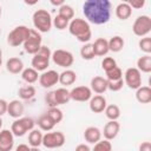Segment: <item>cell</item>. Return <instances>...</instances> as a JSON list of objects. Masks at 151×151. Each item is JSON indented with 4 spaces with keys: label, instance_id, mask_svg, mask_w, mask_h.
<instances>
[{
    "label": "cell",
    "instance_id": "obj_17",
    "mask_svg": "<svg viewBox=\"0 0 151 151\" xmlns=\"http://www.w3.org/2000/svg\"><path fill=\"white\" fill-rule=\"evenodd\" d=\"M90 88L92 92L97 93V94H103L106 90H107V80L104 77L100 76H96L91 79L90 83Z\"/></svg>",
    "mask_w": 151,
    "mask_h": 151
},
{
    "label": "cell",
    "instance_id": "obj_7",
    "mask_svg": "<svg viewBox=\"0 0 151 151\" xmlns=\"http://www.w3.org/2000/svg\"><path fill=\"white\" fill-rule=\"evenodd\" d=\"M132 32L134 35L144 38L151 32V18L149 15H139L132 25Z\"/></svg>",
    "mask_w": 151,
    "mask_h": 151
},
{
    "label": "cell",
    "instance_id": "obj_25",
    "mask_svg": "<svg viewBox=\"0 0 151 151\" xmlns=\"http://www.w3.org/2000/svg\"><path fill=\"white\" fill-rule=\"evenodd\" d=\"M54 92V99H55V103L57 105H64V104H67L70 100H71V97H70V91L66 88V87H59L57 88Z\"/></svg>",
    "mask_w": 151,
    "mask_h": 151
},
{
    "label": "cell",
    "instance_id": "obj_37",
    "mask_svg": "<svg viewBox=\"0 0 151 151\" xmlns=\"http://www.w3.org/2000/svg\"><path fill=\"white\" fill-rule=\"evenodd\" d=\"M106 74V80L109 81H113V80H119V79H123V71L120 70V67L116 66L114 68L105 72Z\"/></svg>",
    "mask_w": 151,
    "mask_h": 151
},
{
    "label": "cell",
    "instance_id": "obj_20",
    "mask_svg": "<svg viewBox=\"0 0 151 151\" xmlns=\"http://www.w3.org/2000/svg\"><path fill=\"white\" fill-rule=\"evenodd\" d=\"M93 47V52L96 57H104L110 51H109V44L107 40L105 38H98L94 40V42L92 44Z\"/></svg>",
    "mask_w": 151,
    "mask_h": 151
},
{
    "label": "cell",
    "instance_id": "obj_52",
    "mask_svg": "<svg viewBox=\"0 0 151 151\" xmlns=\"http://www.w3.org/2000/svg\"><path fill=\"white\" fill-rule=\"evenodd\" d=\"M1 13H2V9H1V6H0V18H1Z\"/></svg>",
    "mask_w": 151,
    "mask_h": 151
},
{
    "label": "cell",
    "instance_id": "obj_35",
    "mask_svg": "<svg viewBox=\"0 0 151 151\" xmlns=\"http://www.w3.org/2000/svg\"><path fill=\"white\" fill-rule=\"evenodd\" d=\"M58 14H59V15H61L63 18L67 19L68 21H71V20L74 18V9H73V7H72V6L64 4L63 6H60V7H59V12H58Z\"/></svg>",
    "mask_w": 151,
    "mask_h": 151
},
{
    "label": "cell",
    "instance_id": "obj_44",
    "mask_svg": "<svg viewBox=\"0 0 151 151\" xmlns=\"http://www.w3.org/2000/svg\"><path fill=\"white\" fill-rule=\"evenodd\" d=\"M7 105H8V103L5 99L0 98V117L4 116L5 113H7Z\"/></svg>",
    "mask_w": 151,
    "mask_h": 151
},
{
    "label": "cell",
    "instance_id": "obj_11",
    "mask_svg": "<svg viewBox=\"0 0 151 151\" xmlns=\"http://www.w3.org/2000/svg\"><path fill=\"white\" fill-rule=\"evenodd\" d=\"M123 80L131 90H137L142 86V73L136 67H129L124 73Z\"/></svg>",
    "mask_w": 151,
    "mask_h": 151
},
{
    "label": "cell",
    "instance_id": "obj_9",
    "mask_svg": "<svg viewBox=\"0 0 151 151\" xmlns=\"http://www.w3.org/2000/svg\"><path fill=\"white\" fill-rule=\"evenodd\" d=\"M42 38H41V34L35 31V29H31L29 31V35L28 38L26 39V41L24 42V50L26 53L28 54H35L40 47L42 46Z\"/></svg>",
    "mask_w": 151,
    "mask_h": 151
},
{
    "label": "cell",
    "instance_id": "obj_2",
    "mask_svg": "<svg viewBox=\"0 0 151 151\" xmlns=\"http://www.w3.org/2000/svg\"><path fill=\"white\" fill-rule=\"evenodd\" d=\"M68 32L80 42H88L92 38V31L90 24L81 18H73L68 24Z\"/></svg>",
    "mask_w": 151,
    "mask_h": 151
},
{
    "label": "cell",
    "instance_id": "obj_15",
    "mask_svg": "<svg viewBox=\"0 0 151 151\" xmlns=\"http://www.w3.org/2000/svg\"><path fill=\"white\" fill-rule=\"evenodd\" d=\"M119 130H120V125L117 120H109L104 126L101 136H104V139L112 140L118 136Z\"/></svg>",
    "mask_w": 151,
    "mask_h": 151
},
{
    "label": "cell",
    "instance_id": "obj_30",
    "mask_svg": "<svg viewBox=\"0 0 151 151\" xmlns=\"http://www.w3.org/2000/svg\"><path fill=\"white\" fill-rule=\"evenodd\" d=\"M37 124L40 129V131H46V132H50L53 130V127L55 126V124L53 123V120L47 116V114H44L41 116L38 120H37Z\"/></svg>",
    "mask_w": 151,
    "mask_h": 151
},
{
    "label": "cell",
    "instance_id": "obj_13",
    "mask_svg": "<svg viewBox=\"0 0 151 151\" xmlns=\"http://www.w3.org/2000/svg\"><path fill=\"white\" fill-rule=\"evenodd\" d=\"M38 80H39V84L44 88H50L57 83H59V73L54 70H47V71H44L39 76Z\"/></svg>",
    "mask_w": 151,
    "mask_h": 151
},
{
    "label": "cell",
    "instance_id": "obj_6",
    "mask_svg": "<svg viewBox=\"0 0 151 151\" xmlns=\"http://www.w3.org/2000/svg\"><path fill=\"white\" fill-rule=\"evenodd\" d=\"M29 31H31V28H28L25 25H19V26L14 27L7 35V44L13 47L24 45V42L26 41V39L29 35Z\"/></svg>",
    "mask_w": 151,
    "mask_h": 151
},
{
    "label": "cell",
    "instance_id": "obj_32",
    "mask_svg": "<svg viewBox=\"0 0 151 151\" xmlns=\"http://www.w3.org/2000/svg\"><path fill=\"white\" fill-rule=\"evenodd\" d=\"M104 112H105V116L107 117V119H110V120H118V118L120 117V109L116 104L106 105Z\"/></svg>",
    "mask_w": 151,
    "mask_h": 151
},
{
    "label": "cell",
    "instance_id": "obj_10",
    "mask_svg": "<svg viewBox=\"0 0 151 151\" xmlns=\"http://www.w3.org/2000/svg\"><path fill=\"white\" fill-rule=\"evenodd\" d=\"M51 59H52V61H53L57 66L64 67V68H66V70H67L70 66H72L73 63H74V57H73V54H72L70 51H66V50H55L54 52H52Z\"/></svg>",
    "mask_w": 151,
    "mask_h": 151
},
{
    "label": "cell",
    "instance_id": "obj_24",
    "mask_svg": "<svg viewBox=\"0 0 151 151\" xmlns=\"http://www.w3.org/2000/svg\"><path fill=\"white\" fill-rule=\"evenodd\" d=\"M77 80V73L70 68L63 71L61 73H59V83L64 86H68L74 84Z\"/></svg>",
    "mask_w": 151,
    "mask_h": 151
},
{
    "label": "cell",
    "instance_id": "obj_39",
    "mask_svg": "<svg viewBox=\"0 0 151 151\" xmlns=\"http://www.w3.org/2000/svg\"><path fill=\"white\" fill-rule=\"evenodd\" d=\"M138 46L142 52H144L145 54H150L151 53V38L150 37L140 38V40L138 41Z\"/></svg>",
    "mask_w": 151,
    "mask_h": 151
},
{
    "label": "cell",
    "instance_id": "obj_53",
    "mask_svg": "<svg viewBox=\"0 0 151 151\" xmlns=\"http://www.w3.org/2000/svg\"><path fill=\"white\" fill-rule=\"evenodd\" d=\"M0 32H1V29H0Z\"/></svg>",
    "mask_w": 151,
    "mask_h": 151
},
{
    "label": "cell",
    "instance_id": "obj_12",
    "mask_svg": "<svg viewBox=\"0 0 151 151\" xmlns=\"http://www.w3.org/2000/svg\"><path fill=\"white\" fill-rule=\"evenodd\" d=\"M70 97L74 101H88L92 98V91L88 86H76L70 91Z\"/></svg>",
    "mask_w": 151,
    "mask_h": 151
},
{
    "label": "cell",
    "instance_id": "obj_40",
    "mask_svg": "<svg viewBox=\"0 0 151 151\" xmlns=\"http://www.w3.org/2000/svg\"><path fill=\"white\" fill-rule=\"evenodd\" d=\"M116 66H117V61H116V59L112 58V57H105V58L101 60V68H103L105 72H107V71L114 68Z\"/></svg>",
    "mask_w": 151,
    "mask_h": 151
},
{
    "label": "cell",
    "instance_id": "obj_16",
    "mask_svg": "<svg viewBox=\"0 0 151 151\" xmlns=\"http://www.w3.org/2000/svg\"><path fill=\"white\" fill-rule=\"evenodd\" d=\"M90 104V110L93 112V113H101L104 112L105 107H106V99L104 96L101 94H96V96H92V98L88 100Z\"/></svg>",
    "mask_w": 151,
    "mask_h": 151
},
{
    "label": "cell",
    "instance_id": "obj_43",
    "mask_svg": "<svg viewBox=\"0 0 151 151\" xmlns=\"http://www.w3.org/2000/svg\"><path fill=\"white\" fill-rule=\"evenodd\" d=\"M130 5L131 8H134V9H140L145 6V0H131L127 2Z\"/></svg>",
    "mask_w": 151,
    "mask_h": 151
},
{
    "label": "cell",
    "instance_id": "obj_18",
    "mask_svg": "<svg viewBox=\"0 0 151 151\" xmlns=\"http://www.w3.org/2000/svg\"><path fill=\"white\" fill-rule=\"evenodd\" d=\"M24 104L19 100V99H14V100H11L7 105V113L9 114V117L14 118V119H18L20 117H22L24 114Z\"/></svg>",
    "mask_w": 151,
    "mask_h": 151
},
{
    "label": "cell",
    "instance_id": "obj_23",
    "mask_svg": "<svg viewBox=\"0 0 151 151\" xmlns=\"http://www.w3.org/2000/svg\"><path fill=\"white\" fill-rule=\"evenodd\" d=\"M136 99L140 104H149L151 101V87L140 86L136 90Z\"/></svg>",
    "mask_w": 151,
    "mask_h": 151
},
{
    "label": "cell",
    "instance_id": "obj_1",
    "mask_svg": "<svg viewBox=\"0 0 151 151\" xmlns=\"http://www.w3.org/2000/svg\"><path fill=\"white\" fill-rule=\"evenodd\" d=\"M112 5L109 0H86L83 4V13L87 22L104 25L111 18Z\"/></svg>",
    "mask_w": 151,
    "mask_h": 151
},
{
    "label": "cell",
    "instance_id": "obj_51",
    "mask_svg": "<svg viewBox=\"0 0 151 151\" xmlns=\"http://www.w3.org/2000/svg\"><path fill=\"white\" fill-rule=\"evenodd\" d=\"M1 127H2V119H1V117H0V131L2 130Z\"/></svg>",
    "mask_w": 151,
    "mask_h": 151
},
{
    "label": "cell",
    "instance_id": "obj_36",
    "mask_svg": "<svg viewBox=\"0 0 151 151\" xmlns=\"http://www.w3.org/2000/svg\"><path fill=\"white\" fill-rule=\"evenodd\" d=\"M68 24H70V21L67 20V19H65V18H63L61 15H55L54 17V19L52 20V25L57 28V29H59V31H63V29H66L67 27H68Z\"/></svg>",
    "mask_w": 151,
    "mask_h": 151
},
{
    "label": "cell",
    "instance_id": "obj_29",
    "mask_svg": "<svg viewBox=\"0 0 151 151\" xmlns=\"http://www.w3.org/2000/svg\"><path fill=\"white\" fill-rule=\"evenodd\" d=\"M42 133L38 129H33L28 134V144L31 147H39L42 144Z\"/></svg>",
    "mask_w": 151,
    "mask_h": 151
},
{
    "label": "cell",
    "instance_id": "obj_14",
    "mask_svg": "<svg viewBox=\"0 0 151 151\" xmlns=\"http://www.w3.org/2000/svg\"><path fill=\"white\" fill-rule=\"evenodd\" d=\"M14 146V136L11 130L0 131V151H12Z\"/></svg>",
    "mask_w": 151,
    "mask_h": 151
},
{
    "label": "cell",
    "instance_id": "obj_27",
    "mask_svg": "<svg viewBox=\"0 0 151 151\" xmlns=\"http://www.w3.org/2000/svg\"><path fill=\"white\" fill-rule=\"evenodd\" d=\"M107 44H109V51L117 53V52H120L124 48L125 41L120 35H114L110 40H107Z\"/></svg>",
    "mask_w": 151,
    "mask_h": 151
},
{
    "label": "cell",
    "instance_id": "obj_46",
    "mask_svg": "<svg viewBox=\"0 0 151 151\" xmlns=\"http://www.w3.org/2000/svg\"><path fill=\"white\" fill-rule=\"evenodd\" d=\"M74 151H91V149H90V146H88L87 144L81 143V144H78V145L76 146Z\"/></svg>",
    "mask_w": 151,
    "mask_h": 151
},
{
    "label": "cell",
    "instance_id": "obj_5",
    "mask_svg": "<svg viewBox=\"0 0 151 151\" xmlns=\"http://www.w3.org/2000/svg\"><path fill=\"white\" fill-rule=\"evenodd\" d=\"M35 122L31 117H20L15 119L11 125V131L14 137H22L27 132H31L34 129Z\"/></svg>",
    "mask_w": 151,
    "mask_h": 151
},
{
    "label": "cell",
    "instance_id": "obj_49",
    "mask_svg": "<svg viewBox=\"0 0 151 151\" xmlns=\"http://www.w3.org/2000/svg\"><path fill=\"white\" fill-rule=\"evenodd\" d=\"M1 64H2V51L0 48V66H1Z\"/></svg>",
    "mask_w": 151,
    "mask_h": 151
},
{
    "label": "cell",
    "instance_id": "obj_47",
    "mask_svg": "<svg viewBox=\"0 0 151 151\" xmlns=\"http://www.w3.org/2000/svg\"><path fill=\"white\" fill-rule=\"evenodd\" d=\"M15 151H31V147L27 144H19L15 147Z\"/></svg>",
    "mask_w": 151,
    "mask_h": 151
},
{
    "label": "cell",
    "instance_id": "obj_45",
    "mask_svg": "<svg viewBox=\"0 0 151 151\" xmlns=\"http://www.w3.org/2000/svg\"><path fill=\"white\" fill-rule=\"evenodd\" d=\"M139 151H151V143L150 142H143L139 145Z\"/></svg>",
    "mask_w": 151,
    "mask_h": 151
},
{
    "label": "cell",
    "instance_id": "obj_22",
    "mask_svg": "<svg viewBox=\"0 0 151 151\" xmlns=\"http://www.w3.org/2000/svg\"><path fill=\"white\" fill-rule=\"evenodd\" d=\"M116 17L120 20H127L131 14H132V8L130 7V5L127 2H120L117 5L116 9H114Z\"/></svg>",
    "mask_w": 151,
    "mask_h": 151
},
{
    "label": "cell",
    "instance_id": "obj_26",
    "mask_svg": "<svg viewBox=\"0 0 151 151\" xmlns=\"http://www.w3.org/2000/svg\"><path fill=\"white\" fill-rule=\"evenodd\" d=\"M140 73H150L151 72V55L145 54L140 57L137 60V67H136Z\"/></svg>",
    "mask_w": 151,
    "mask_h": 151
},
{
    "label": "cell",
    "instance_id": "obj_8",
    "mask_svg": "<svg viewBox=\"0 0 151 151\" xmlns=\"http://www.w3.org/2000/svg\"><path fill=\"white\" fill-rule=\"evenodd\" d=\"M65 134L60 131H52V132H46L42 136V144L47 149H57L61 147L65 144Z\"/></svg>",
    "mask_w": 151,
    "mask_h": 151
},
{
    "label": "cell",
    "instance_id": "obj_42",
    "mask_svg": "<svg viewBox=\"0 0 151 151\" xmlns=\"http://www.w3.org/2000/svg\"><path fill=\"white\" fill-rule=\"evenodd\" d=\"M45 103H46V105L50 109L51 107H58V105L55 103V99H54V92L53 91L46 93V96H45Z\"/></svg>",
    "mask_w": 151,
    "mask_h": 151
},
{
    "label": "cell",
    "instance_id": "obj_41",
    "mask_svg": "<svg viewBox=\"0 0 151 151\" xmlns=\"http://www.w3.org/2000/svg\"><path fill=\"white\" fill-rule=\"evenodd\" d=\"M124 86V80L119 79V80H113V81H109L107 80V90L112 91V92H117L120 91Z\"/></svg>",
    "mask_w": 151,
    "mask_h": 151
},
{
    "label": "cell",
    "instance_id": "obj_3",
    "mask_svg": "<svg viewBox=\"0 0 151 151\" xmlns=\"http://www.w3.org/2000/svg\"><path fill=\"white\" fill-rule=\"evenodd\" d=\"M52 17L50 14V12H47L46 9H37L33 15H32V21H33V26L35 28V31H38L39 33H47L51 31L52 28Z\"/></svg>",
    "mask_w": 151,
    "mask_h": 151
},
{
    "label": "cell",
    "instance_id": "obj_33",
    "mask_svg": "<svg viewBox=\"0 0 151 151\" xmlns=\"http://www.w3.org/2000/svg\"><path fill=\"white\" fill-rule=\"evenodd\" d=\"M80 55L83 59L85 60H92L96 55H94V52H93V47H92V44L90 42H86L81 46L80 48Z\"/></svg>",
    "mask_w": 151,
    "mask_h": 151
},
{
    "label": "cell",
    "instance_id": "obj_31",
    "mask_svg": "<svg viewBox=\"0 0 151 151\" xmlns=\"http://www.w3.org/2000/svg\"><path fill=\"white\" fill-rule=\"evenodd\" d=\"M35 87L32 86V85H26V86H22L19 88L18 91V94H19V98L24 99V100H29L32 99L34 96H35Z\"/></svg>",
    "mask_w": 151,
    "mask_h": 151
},
{
    "label": "cell",
    "instance_id": "obj_21",
    "mask_svg": "<svg viewBox=\"0 0 151 151\" xmlns=\"http://www.w3.org/2000/svg\"><path fill=\"white\" fill-rule=\"evenodd\" d=\"M6 70L12 74H19L24 70V63L20 58L12 57L6 61Z\"/></svg>",
    "mask_w": 151,
    "mask_h": 151
},
{
    "label": "cell",
    "instance_id": "obj_50",
    "mask_svg": "<svg viewBox=\"0 0 151 151\" xmlns=\"http://www.w3.org/2000/svg\"><path fill=\"white\" fill-rule=\"evenodd\" d=\"M31 151H40L39 147H31Z\"/></svg>",
    "mask_w": 151,
    "mask_h": 151
},
{
    "label": "cell",
    "instance_id": "obj_19",
    "mask_svg": "<svg viewBox=\"0 0 151 151\" xmlns=\"http://www.w3.org/2000/svg\"><path fill=\"white\" fill-rule=\"evenodd\" d=\"M84 138L88 144H96L101 139V131L97 126H88L84 131Z\"/></svg>",
    "mask_w": 151,
    "mask_h": 151
},
{
    "label": "cell",
    "instance_id": "obj_4",
    "mask_svg": "<svg viewBox=\"0 0 151 151\" xmlns=\"http://www.w3.org/2000/svg\"><path fill=\"white\" fill-rule=\"evenodd\" d=\"M51 55H52V52L50 50V47L47 46H41L40 50L33 55L32 58V67L35 70V71H46V68L48 67L50 65V59H51Z\"/></svg>",
    "mask_w": 151,
    "mask_h": 151
},
{
    "label": "cell",
    "instance_id": "obj_34",
    "mask_svg": "<svg viewBox=\"0 0 151 151\" xmlns=\"http://www.w3.org/2000/svg\"><path fill=\"white\" fill-rule=\"evenodd\" d=\"M46 114L53 120V123H54L55 125L59 124V123L63 120V118H64L63 111H61L60 109H58V107H51V109H48V111H47Z\"/></svg>",
    "mask_w": 151,
    "mask_h": 151
},
{
    "label": "cell",
    "instance_id": "obj_28",
    "mask_svg": "<svg viewBox=\"0 0 151 151\" xmlns=\"http://www.w3.org/2000/svg\"><path fill=\"white\" fill-rule=\"evenodd\" d=\"M21 78L24 81H26L27 84H34L38 79H39V73L38 71H35L33 67H27L24 68L21 72Z\"/></svg>",
    "mask_w": 151,
    "mask_h": 151
},
{
    "label": "cell",
    "instance_id": "obj_38",
    "mask_svg": "<svg viewBox=\"0 0 151 151\" xmlns=\"http://www.w3.org/2000/svg\"><path fill=\"white\" fill-rule=\"evenodd\" d=\"M91 151H112V144L107 139H100L94 144Z\"/></svg>",
    "mask_w": 151,
    "mask_h": 151
},
{
    "label": "cell",
    "instance_id": "obj_48",
    "mask_svg": "<svg viewBox=\"0 0 151 151\" xmlns=\"http://www.w3.org/2000/svg\"><path fill=\"white\" fill-rule=\"evenodd\" d=\"M50 2H51V5H53V6H58V7H60V6H63V5L65 4L64 0H51Z\"/></svg>",
    "mask_w": 151,
    "mask_h": 151
}]
</instances>
